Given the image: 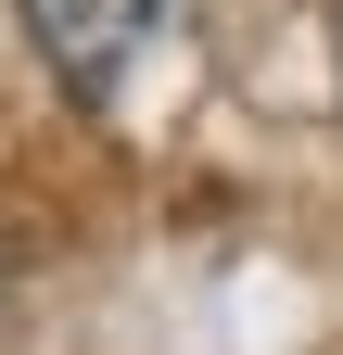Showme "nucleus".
<instances>
[{
  "label": "nucleus",
  "instance_id": "obj_1",
  "mask_svg": "<svg viewBox=\"0 0 343 355\" xmlns=\"http://www.w3.org/2000/svg\"><path fill=\"white\" fill-rule=\"evenodd\" d=\"M153 13H165V0H26V38L51 51L64 89H90V102H102V89L127 76V51L153 38Z\"/></svg>",
  "mask_w": 343,
  "mask_h": 355
}]
</instances>
